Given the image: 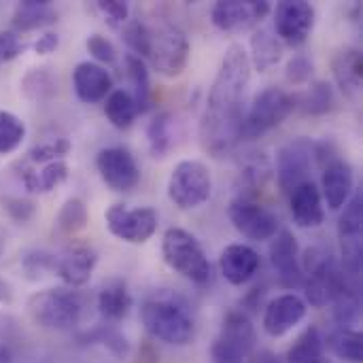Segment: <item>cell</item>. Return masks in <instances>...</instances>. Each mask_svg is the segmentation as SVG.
<instances>
[{"label": "cell", "instance_id": "cell-1", "mask_svg": "<svg viewBox=\"0 0 363 363\" xmlns=\"http://www.w3.org/2000/svg\"><path fill=\"white\" fill-rule=\"evenodd\" d=\"M251 81V64L242 45H230L211 85L200 119V143L206 153L228 155L240 140L245 94Z\"/></svg>", "mask_w": 363, "mask_h": 363}, {"label": "cell", "instance_id": "cell-2", "mask_svg": "<svg viewBox=\"0 0 363 363\" xmlns=\"http://www.w3.org/2000/svg\"><path fill=\"white\" fill-rule=\"evenodd\" d=\"M123 40L125 45L138 55L145 64L149 62L153 70H157L162 77H179L187 62H189V40L185 32L170 21H143V19H130L123 26Z\"/></svg>", "mask_w": 363, "mask_h": 363}, {"label": "cell", "instance_id": "cell-3", "mask_svg": "<svg viewBox=\"0 0 363 363\" xmlns=\"http://www.w3.org/2000/svg\"><path fill=\"white\" fill-rule=\"evenodd\" d=\"M140 323L151 338L172 347H187L196 336V325L187 306L172 296L145 300L140 306Z\"/></svg>", "mask_w": 363, "mask_h": 363}, {"label": "cell", "instance_id": "cell-4", "mask_svg": "<svg viewBox=\"0 0 363 363\" xmlns=\"http://www.w3.org/2000/svg\"><path fill=\"white\" fill-rule=\"evenodd\" d=\"M28 317L43 330L70 332L74 330L87 311V298L74 289H43L28 298Z\"/></svg>", "mask_w": 363, "mask_h": 363}, {"label": "cell", "instance_id": "cell-5", "mask_svg": "<svg viewBox=\"0 0 363 363\" xmlns=\"http://www.w3.org/2000/svg\"><path fill=\"white\" fill-rule=\"evenodd\" d=\"M162 257L170 270L194 285H206L211 281V262L200 240L183 228H168L164 232Z\"/></svg>", "mask_w": 363, "mask_h": 363}, {"label": "cell", "instance_id": "cell-6", "mask_svg": "<svg viewBox=\"0 0 363 363\" xmlns=\"http://www.w3.org/2000/svg\"><path fill=\"white\" fill-rule=\"evenodd\" d=\"M296 111V96L281 87L262 89L240 123V140H255L279 128Z\"/></svg>", "mask_w": 363, "mask_h": 363}, {"label": "cell", "instance_id": "cell-7", "mask_svg": "<svg viewBox=\"0 0 363 363\" xmlns=\"http://www.w3.org/2000/svg\"><path fill=\"white\" fill-rule=\"evenodd\" d=\"M213 174L200 160H181L168 179V198L181 211L200 208L211 200Z\"/></svg>", "mask_w": 363, "mask_h": 363}, {"label": "cell", "instance_id": "cell-8", "mask_svg": "<svg viewBox=\"0 0 363 363\" xmlns=\"http://www.w3.org/2000/svg\"><path fill=\"white\" fill-rule=\"evenodd\" d=\"M257 334L245 311H230L211 347L215 363H245L255 351Z\"/></svg>", "mask_w": 363, "mask_h": 363}, {"label": "cell", "instance_id": "cell-9", "mask_svg": "<svg viewBox=\"0 0 363 363\" xmlns=\"http://www.w3.org/2000/svg\"><path fill=\"white\" fill-rule=\"evenodd\" d=\"M342 215L338 219V238L342 249V272L347 279L359 287L362 281V228H363V198L362 191H353L349 202L342 206Z\"/></svg>", "mask_w": 363, "mask_h": 363}, {"label": "cell", "instance_id": "cell-10", "mask_svg": "<svg viewBox=\"0 0 363 363\" xmlns=\"http://www.w3.org/2000/svg\"><path fill=\"white\" fill-rule=\"evenodd\" d=\"M104 223L115 238L128 245H145L157 232L160 217L151 206L128 208L123 204H113L104 213Z\"/></svg>", "mask_w": 363, "mask_h": 363}, {"label": "cell", "instance_id": "cell-11", "mask_svg": "<svg viewBox=\"0 0 363 363\" xmlns=\"http://www.w3.org/2000/svg\"><path fill=\"white\" fill-rule=\"evenodd\" d=\"M313 160H315V140L306 136L294 138L277 151L274 168L283 194L289 196L298 185L311 181Z\"/></svg>", "mask_w": 363, "mask_h": 363}, {"label": "cell", "instance_id": "cell-12", "mask_svg": "<svg viewBox=\"0 0 363 363\" xmlns=\"http://www.w3.org/2000/svg\"><path fill=\"white\" fill-rule=\"evenodd\" d=\"M228 215H230L234 230L253 242L272 240L281 230V221L272 211H268L259 202L245 198V196H238L236 200H232Z\"/></svg>", "mask_w": 363, "mask_h": 363}, {"label": "cell", "instance_id": "cell-13", "mask_svg": "<svg viewBox=\"0 0 363 363\" xmlns=\"http://www.w3.org/2000/svg\"><path fill=\"white\" fill-rule=\"evenodd\" d=\"M317 21V11L306 0H283L274 9V30L277 38L300 47L308 40Z\"/></svg>", "mask_w": 363, "mask_h": 363}, {"label": "cell", "instance_id": "cell-14", "mask_svg": "<svg viewBox=\"0 0 363 363\" xmlns=\"http://www.w3.org/2000/svg\"><path fill=\"white\" fill-rule=\"evenodd\" d=\"M96 170L102 183L119 194H128L140 183V168L134 155L123 147H106L98 151Z\"/></svg>", "mask_w": 363, "mask_h": 363}, {"label": "cell", "instance_id": "cell-15", "mask_svg": "<svg viewBox=\"0 0 363 363\" xmlns=\"http://www.w3.org/2000/svg\"><path fill=\"white\" fill-rule=\"evenodd\" d=\"M270 11L266 0H219L211 9V21L221 32H242L259 26Z\"/></svg>", "mask_w": 363, "mask_h": 363}, {"label": "cell", "instance_id": "cell-16", "mask_svg": "<svg viewBox=\"0 0 363 363\" xmlns=\"http://www.w3.org/2000/svg\"><path fill=\"white\" fill-rule=\"evenodd\" d=\"M270 264L277 270L279 285L285 289H298L304 283L300 266V245L291 230H279L270 242Z\"/></svg>", "mask_w": 363, "mask_h": 363}, {"label": "cell", "instance_id": "cell-17", "mask_svg": "<svg viewBox=\"0 0 363 363\" xmlns=\"http://www.w3.org/2000/svg\"><path fill=\"white\" fill-rule=\"evenodd\" d=\"M321 198L330 211H340L355 191L353 166L338 153L321 164Z\"/></svg>", "mask_w": 363, "mask_h": 363}, {"label": "cell", "instance_id": "cell-18", "mask_svg": "<svg viewBox=\"0 0 363 363\" xmlns=\"http://www.w3.org/2000/svg\"><path fill=\"white\" fill-rule=\"evenodd\" d=\"M308 313L306 302L296 294H283L268 302L262 319V328L270 338H283L298 328Z\"/></svg>", "mask_w": 363, "mask_h": 363}, {"label": "cell", "instance_id": "cell-19", "mask_svg": "<svg viewBox=\"0 0 363 363\" xmlns=\"http://www.w3.org/2000/svg\"><path fill=\"white\" fill-rule=\"evenodd\" d=\"M219 268H221L223 279L232 287H242L251 279H255L257 270L262 268V259H259V253L253 247L242 245V242H234V245H228L221 251Z\"/></svg>", "mask_w": 363, "mask_h": 363}, {"label": "cell", "instance_id": "cell-20", "mask_svg": "<svg viewBox=\"0 0 363 363\" xmlns=\"http://www.w3.org/2000/svg\"><path fill=\"white\" fill-rule=\"evenodd\" d=\"M72 87L81 102L96 104L106 100V96L113 91V77L96 62H79L72 70Z\"/></svg>", "mask_w": 363, "mask_h": 363}, {"label": "cell", "instance_id": "cell-21", "mask_svg": "<svg viewBox=\"0 0 363 363\" xmlns=\"http://www.w3.org/2000/svg\"><path fill=\"white\" fill-rule=\"evenodd\" d=\"M289 208L294 223L302 230H315L321 228L325 221V208L319 187L313 181H306L298 185L289 194Z\"/></svg>", "mask_w": 363, "mask_h": 363}, {"label": "cell", "instance_id": "cell-22", "mask_svg": "<svg viewBox=\"0 0 363 363\" xmlns=\"http://www.w3.org/2000/svg\"><path fill=\"white\" fill-rule=\"evenodd\" d=\"M96 264H98V253L87 245H77L68 249L62 257H57L55 274L64 281V285H68L70 289H77L89 283L96 270Z\"/></svg>", "mask_w": 363, "mask_h": 363}, {"label": "cell", "instance_id": "cell-23", "mask_svg": "<svg viewBox=\"0 0 363 363\" xmlns=\"http://www.w3.org/2000/svg\"><path fill=\"white\" fill-rule=\"evenodd\" d=\"M334 79L340 91L349 100H357L362 94V79H363V53L355 47H347L336 53L332 62Z\"/></svg>", "mask_w": 363, "mask_h": 363}, {"label": "cell", "instance_id": "cell-24", "mask_svg": "<svg viewBox=\"0 0 363 363\" xmlns=\"http://www.w3.org/2000/svg\"><path fill=\"white\" fill-rule=\"evenodd\" d=\"M249 47H251V53L247 55H249L251 70L255 68L257 72H268L283 60V43L277 38L274 32L266 28H257L253 32Z\"/></svg>", "mask_w": 363, "mask_h": 363}, {"label": "cell", "instance_id": "cell-25", "mask_svg": "<svg viewBox=\"0 0 363 363\" xmlns=\"http://www.w3.org/2000/svg\"><path fill=\"white\" fill-rule=\"evenodd\" d=\"M132 308V296L121 279H111L98 294V311L106 323H117L128 317Z\"/></svg>", "mask_w": 363, "mask_h": 363}, {"label": "cell", "instance_id": "cell-26", "mask_svg": "<svg viewBox=\"0 0 363 363\" xmlns=\"http://www.w3.org/2000/svg\"><path fill=\"white\" fill-rule=\"evenodd\" d=\"M57 21V11L49 0H23L13 11V32H30Z\"/></svg>", "mask_w": 363, "mask_h": 363}, {"label": "cell", "instance_id": "cell-27", "mask_svg": "<svg viewBox=\"0 0 363 363\" xmlns=\"http://www.w3.org/2000/svg\"><path fill=\"white\" fill-rule=\"evenodd\" d=\"M147 143L149 151L155 160H164L174 147V115L162 111L153 115L147 125Z\"/></svg>", "mask_w": 363, "mask_h": 363}, {"label": "cell", "instance_id": "cell-28", "mask_svg": "<svg viewBox=\"0 0 363 363\" xmlns=\"http://www.w3.org/2000/svg\"><path fill=\"white\" fill-rule=\"evenodd\" d=\"M138 104L128 89H113L104 100V115L117 130H128L138 117Z\"/></svg>", "mask_w": 363, "mask_h": 363}, {"label": "cell", "instance_id": "cell-29", "mask_svg": "<svg viewBox=\"0 0 363 363\" xmlns=\"http://www.w3.org/2000/svg\"><path fill=\"white\" fill-rule=\"evenodd\" d=\"M336 106V91L332 83L328 81H315L308 85V89L302 96H296V108H300L304 115H328Z\"/></svg>", "mask_w": 363, "mask_h": 363}, {"label": "cell", "instance_id": "cell-30", "mask_svg": "<svg viewBox=\"0 0 363 363\" xmlns=\"http://www.w3.org/2000/svg\"><path fill=\"white\" fill-rule=\"evenodd\" d=\"M323 351H325V338L319 328L311 325L289 347L285 363H321L325 359Z\"/></svg>", "mask_w": 363, "mask_h": 363}, {"label": "cell", "instance_id": "cell-31", "mask_svg": "<svg viewBox=\"0 0 363 363\" xmlns=\"http://www.w3.org/2000/svg\"><path fill=\"white\" fill-rule=\"evenodd\" d=\"M68 179V164L64 160L60 162H49L43 166V170H26L21 174L23 187L30 194H49L55 187H60Z\"/></svg>", "mask_w": 363, "mask_h": 363}, {"label": "cell", "instance_id": "cell-32", "mask_svg": "<svg viewBox=\"0 0 363 363\" xmlns=\"http://www.w3.org/2000/svg\"><path fill=\"white\" fill-rule=\"evenodd\" d=\"M325 347L342 362L362 363L363 359V340L357 330L338 328L325 338Z\"/></svg>", "mask_w": 363, "mask_h": 363}, {"label": "cell", "instance_id": "cell-33", "mask_svg": "<svg viewBox=\"0 0 363 363\" xmlns=\"http://www.w3.org/2000/svg\"><path fill=\"white\" fill-rule=\"evenodd\" d=\"M125 72H128V79L134 87V100L138 104V111L145 113L149 106H151V81H149V70H147V64L134 55V53H128L125 55Z\"/></svg>", "mask_w": 363, "mask_h": 363}, {"label": "cell", "instance_id": "cell-34", "mask_svg": "<svg viewBox=\"0 0 363 363\" xmlns=\"http://www.w3.org/2000/svg\"><path fill=\"white\" fill-rule=\"evenodd\" d=\"M87 221H89V213L85 202L81 198H68L55 217V230L62 236H74L81 230H85Z\"/></svg>", "mask_w": 363, "mask_h": 363}, {"label": "cell", "instance_id": "cell-35", "mask_svg": "<svg viewBox=\"0 0 363 363\" xmlns=\"http://www.w3.org/2000/svg\"><path fill=\"white\" fill-rule=\"evenodd\" d=\"M81 340H87L89 345H100L104 349H108L115 357H125L130 353V342L128 338L113 325H98L91 332L83 334Z\"/></svg>", "mask_w": 363, "mask_h": 363}, {"label": "cell", "instance_id": "cell-36", "mask_svg": "<svg viewBox=\"0 0 363 363\" xmlns=\"http://www.w3.org/2000/svg\"><path fill=\"white\" fill-rule=\"evenodd\" d=\"M26 138V123L11 111L0 108V155L13 153Z\"/></svg>", "mask_w": 363, "mask_h": 363}, {"label": "cell", "instance_id": "cell-37", "mask_svg": "<svg viewBox=\"0 0 363 363\" xmlns=\"http://www.w3.org/2000/svg\"><path fill=\"white\" fill-rule=\"evenodd\" d=\"M330 306H332V313H334V321L340 328H349L351 330V325H355L359 321L362 298H359V291L357 289L342 291Z\"/></svg>", "mask_w": 363, "mask_h": 363}, {"label": "cell", "instance_id": "cell-38", "mask_svg": "<svg viewBox=\"0 0 363 363\" xmlns=\"http://www.w3.org/2000/svg\"><path fill=\"white\" fill-rule=\"evenodd\" d=\"M23 94L32 100H45L55 94V79L47 72V68H34L23 77Z\"/></svg>", "mask_w": 363, "mask_h": 363}, {"label": "cell", "instance_id": "cell-39", "mask_svg": "<svg viewBox=\"0 0 363 363\" xmlns=\"http://www.w3.org/2000/svg\"><path fill=\"white\" fill-rule=\"evenodd\" d=\"M55 264H57L55 255H51L47 251H38V249L28 251L21 257V270L30 281H38L47 272H55Z\"/></svg>", "mask_w": 363, "mask_h": 363}, {"label": "cell", "instance_id": "cell-40", "mask_svg": "<svg viewBox=\"0 0 363 363\" xmlns=\"http://www.w3.org/2000/svg\"><path fill=\"white\" fill-rule=\"evenodd\" d=\"M72 145L68 138H51L47 143H40L30 149V162L34 164H49V162H60L70 153Z\"/></svg>", "mask_w": 363, "mask_h": 363}, {"label": "cell", "instance_id": "cell-41", "mask_svg": "<svg viewBox=\"0 0 363 363\" xmlns=\"http://www.w3.org/2000/svg\"><path fill=\"white\" fill-rule=\"evenodd\" d=\"M313 72H315V62L306 53H296L287 62V66H285V79L291 85H304V83H308L311 77H313Z\"/></svg>", "mask_w": 363, "mask_h": 363}, {"label": "cell", "instance_id": "cell-42", "mask_svg": "<svg viewBox=\"0 0 363 363\" xmlns=\"http://www.w3.org/2000/svg\"><path fill=\"white\" fill-rule=\"evenodd\" d=\"M0 204H2V211L9 215V219H13L15 223H28L36 215V204L28 198L4 196L0 198Z\"/></svg>", "mask_w": 363, "mask_h": 363}, {"label": "cell", "instance_id": "cell-43", "mask_svg": "<svg viewBox=\"0 0 363 363\" xmlns=\"http://www.w3.org/2000/svg\"><path fill=\"white\" fill-rule=\"evenodd\" d=\"M85 47H87L89 55L96 60V64H100V66L102 64L111 66V64L117 62V49H115V45L106 36H102V34H91L85 40Z\"/></svg>", "mask_w": 363, "mask_h": 363}, {"label": "cell", "instance_id": "cell-44", "mask_svg": "<svg viewBox=\"0 0 363 363\" xmlns=\"http://www.w3.org/2000/svg\"><path fill=\"white\" fill-rule=\"evenodd\" d=\"M96 9L102 13V17L108 21L111 28L125 26L130 21V4L121 0H98Z\"/></svg>", "mask_w": 363, "mask_h": 363}, {"label": "cell", "instance_id": "cell-45", "mask_svg": "<svg viewBox=\"0 0 363 363\" xmlns=\"http://www.w3.org/2000/svg\"><path fill=\"white\" fill-rule=\"evenodd\" d=\"M21 53V43L17 32L2 30L0 32V62H11Z\"/></svg>", "mask_w": 363, "mask_h": 363}, {"label": "cell", "instance_id": "cell-46", "mask_svg": "<svg viewBox=\"0 0 363 363\" xmlns=\"http://www.w3.org/2000/svg\"><path fill=\"white\" fill-rule=\"evenodd\" d=\"M57 45H60V36L53 34V32H45L34 43V51H36V55H49V53H53L57 49Z\"/></svg>", "mask_w": 363, "mask_h": 363}, {"label": "cell", "instance_id": "cell-47", "mask_svg": "<svg viewBox=\"0 0 363 363\" xmlns=\"http://www.w3.org/2000/svg\"><path fill=\"white\" fill-rule=\"evenodd\" d=\"M136 363H160V355H157V351H155V347L151 342H143L140 345Z\"/></svg>", "mask_w": 363, "mask_h": 363}, {"label": "cell", "instance_id": "cell-48", "mask_svg": "<svg viewBox=\"0 0 363 363\" xmlns=\"http://www.w3.org/2000/svg\"><path fill=\"white\" fill-rule=\"evenodd\" d=\"M11 302H13V287L4 279H0V304H11Z\"/></svg>", "mask_w": 363, "mask_h": 363}, {"label": "cell", "instance_id": "cell-49", "mask_svg": "<svg viewBox=\"0 0 363 363\" xmlns=\"http://www.w3.org/2000/svg\"><path fill=\"white\" fill-rule=\"evenodd\" d=\"M253 363H281V362H279V357H277V355H272V353H268V351H262L259 355H255V357H253Z\"/></svg>", "mask_w": 363, "mask_h": 363}, {"label": "cell", "instance_id": "cell-50", "mask_svg": "<svg viewBox=\"0 0 363 363\" xmlns=\"http://www.w3.org/2000/svg\"><path fill=\"white\" fill-rule=\"evenodd\" d=\"M0 363H13V357L9 353V349L4 345H0Z\"/></svg>", "mask_w": 363, "mask_h": 363}, {"label": "cell", "instance_id": "cell-51", "mask_svg": "<svg viewBox=\"0 0 363 363\" xmlns=\"http://www.w3.org/2000/svg\"><path fill=\"white\" fill-rule=\"evenodd\" d=\"M4 247H6V232L0 228V253L4 251Z\"/></svg>", "mask_w": 363, "mask_h": 363}, {"label": "cell", "instance_id": "cell-52", "mask_svg": "<svg viewBox=\"0 0 363 363\" xmlns=\"http://www.w3.org/2000/svg\"><path fill=\"white\" fill-rule=\"evenodd\" d=\"M321 363H330V362H325V359H323V362H321Z\"/></svg>", "mask_w": 363, "mask_h": 363}]
</instances>
